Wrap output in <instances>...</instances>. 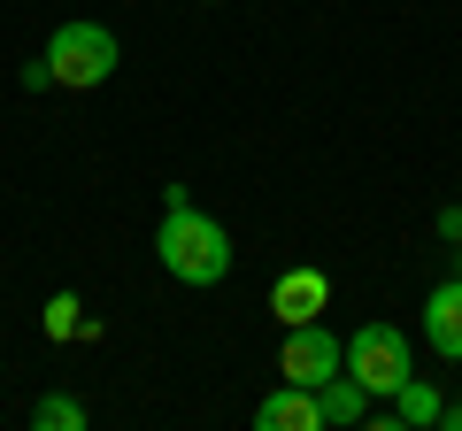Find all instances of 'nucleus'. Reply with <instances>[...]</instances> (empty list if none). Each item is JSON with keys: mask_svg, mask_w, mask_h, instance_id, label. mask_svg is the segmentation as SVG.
I'll return each instance as SVG.
<instances>
[{"mask_svg": "<svg viewBox=\"0 0 462 431\" xmlns=\"http://www.w3.org/2000/svg\"><path fill=\"white\" fill-rule=\"evenodd\" d=\"M154 254H162V270H170L178 285H193V293H208V285H224V278H231V232L216 224L208 208H193V200L162 208Z\"/></svg>", "mask_w": 462, "mask_h": 431, "instance_id": "obj_1", "label": "nucleus"}, {"mask_svg": "<svg viewBox=\"0 0 462 431\" xmlns=\"http://www.w3.org/2000/svg\"><path fill=\"white\" fill-rule=\"evenodd\" d=\"M116 62H124V47H116L108 23H85V16L54 23V39H47V69H54V85H69V93H93V85L116 78Z\"/></svg>", "mask_w": 462, "mask_h": 431, "instance_id": "obj_2", "label": "nucleus"}, {"mask_svg": "<svg viewBox=\"0 0 462 431\" xmlns=\"http://www.w3.org/2000/svg\"><path fill=\"white\" fill-rule=\"evenodd\" d=\"M346 378H363L370 400H393L401 385L416 378V354H409V332L401 324H363L346 339Z\"/></svg>", "mask_w": 462, "mask_h": 431, "instance_id": "obj_3", "label": "nucleus"}, {"mask_svg": "<svg viewBox=\"0 0 462 431\" xmlns=\"http://www.w3.org/2000/svg\"><path fill=\"white\" fill-rule=\"evenodd\" d=\"M278 370H285V385H324L331 370H346V339L331 332L324 316L316 324H285V347H278Z\"/></svg>", "mask_w": 462, "mask_h": 431, "instance_id": "obj_4", "label": "nucleus"}, {"mask_svg": "<svg viewBox=\"0 0 462 431\" xmlns=\"http://www.w3.org/2000/svg\"><path fill=\"white\" fill-rule=\"evenodd\" d=\"M324 308H331V278L324 270H285V278L270 285V316H285V324H316Z\"/></svg>", "mask_w": 462, "mask_h": 431, "instance_id": "obj_5", "label": "nucleus"}, {"mask_svg": "<svg viewBox=\"0 0 462 431\" xmlns=\"http://www.w3.org/2000/svg\"><path fill=\"white\" fill-rule=\"evenodd\" d=\"M424 347L447 354V362H462V278H447V285L424 293Z\"/></svg>", "mask_w": 462, "mask_h": 431, "instance_id": "obj_6", "label": "nucleus"}, {"mask_svg": "<svg viewBox=\"0 0 462 431\" xmlns=\"http://www.w3.org/2000/svg\"><path fill=\"white\" fill-rule=\"evenodd\" d=\"M316 416H324V431H355L370 424V385L346 378V370H331L324 385H316Z\"/></svg>", "mask_w": 462, "mask_h": 431, "instance_id": "obj_7", "label": "nucleus"}, {"mask_svg": "<svg viewBox=\"0 0 462 431\" xmlns=\"http://www.w3.org/2000/svg\"><path fill=\"white\" fill-rule=\"evenodd\" d=\"M254 431H324V416H316V393H309V385H278V393L254 408Z\"/></svg>", "mask_w": 462, "mask_h": 431, "instance_id": "obj_8", "label": "nucleus"}, {"mask_svg": "<svg viewBox=\"0 0 462 431\" xmlns=\"http://www.w3.org/2000/svg\"><path fill=\"white\" fill-rule=\"evenodd\" d=\"M439 416H447V400L431 393L424 378H409V385L393 393V408H385V416L370 408V424H409V431H424V424H439Z\"/></svg>", "mask_w": 462, "mask_h": 431, "instance_id": "obj_9", "label": "nucleus"}, {"mask_svg": "<svg viewBox=\"0 0 462 431\" xmlns=\"http://www.w3.org/2000/svg\"><path fill=\"white\" fill-rule=\"evenodd\" d=\"M32 424H39V431H85V400H69V393H39V400H32Z\"/></svg>", "mask_w": 462, "mask_h": 431, "instance_id": "obj_10", "label": "nucleus"}, {"mask_svg": "<svg viewBox=\"0 0 462 431\" xmlns=\"http://www.w3.org/2000/svg\"><path fill=\"white\" fill-rule=\"evenodd\" d=\"M78 324H85L78 293H54V300H47V339H78Z\"/></svg>", "mask_w": 462, "mask_h": 431, "instance_id": "obj_11", "label": "nucleus"}, {"mask_svg": "<svg viewBox=\"0 0 462 431\" xmlns=\"http://www.w3.org/2000/svg\"><path fill=\"white\" fill-rule=\"evenodd\" d=\"M431 232H439L447 247H462V208H439V216H431Z\"/></svg>", "mask_w": 462, "mask_h": 431, "instance_id": "obj_12", "label": "nucleus"}, {"mask_svg": "<svg viewBox=\"0 0 462 431\" xmlns=\"http://www.w3.org/2000/svg\"><path fill=\"white\" fill-rule=\"evenodd\" d=\"M439 424H455V431H462V393H455V400H447V416H439Z\"/></svg>", "mask_w": 462, "mask_h": 431, "instance_id": "obj_13", "label": "nucleus"}, {"mask_svg": "<svg viewBox=\"0 0 462 431\" xmlns=\"http://www.w3.org/2000/svg\"><path fill=\"white\" fill-rule=\"evenodd\" d=\"M455 278H462V247H455Z\"/></svg>", "mask_w": 462, "mask_h": 431, "instance_id": "obj_14", "label": "nucleus"}, {"mask_svg": "<svg viewBox=\"0 0 462 431\" xmlns=\"http://www.w3.org/2000/svg\"><path fill=\"white\" fill-rule=\"evenodd\" d=\"M208 8H216V0H208Z\"/></svg>", "mask_w": 462, "mask_h": 431, "instance_id": "obj_15", "label": "nucleus"}]
</instances>
